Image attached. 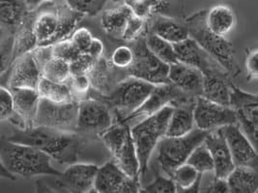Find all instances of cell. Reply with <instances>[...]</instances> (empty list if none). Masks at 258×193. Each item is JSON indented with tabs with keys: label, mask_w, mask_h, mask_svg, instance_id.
<instances>
[{
	"label": "cell",
	"mask_w": 258,
	"mask_h": 193,
	"mask_svg": "<svg viewBox=\"0 0 258 193\" xmlns=\"http://www.w3.org/2000/svg\"><path fill=\"white\" fill-rule=\"evenodd\" d=\"M99 166L93 163H73L58 176H47L43 180L44 187L59 192H90L94 191L95 179Z\"/></svg>",
	"instance_id": "cell-8"
},
{
	"label": "cell",
	"mask_w": 258,
	"mask_h": 193,
	"mask_svg": "<svg viewBox=\"0 0 258 193\" xmlns=\"http://www.w3.org/2000/svg\"><path fill=\"white\" fill-rule=\"evenodd\" d=\"M113 124V118L106 103L99 99L79 101L78 132L102 135Z\"/></svg>",
	"instance_id": "cell-14"
},
{
	"label": "cell",
	"mask_w": 258,
	"mask_h": 193,
	"mask_svg": "<svg viewBox=\"0 0 258 193\" xmlns=\"http://www.w3.org/2000/svg\"><path fill=\"white\" fill-rule=\"evenodd\" d=\"M135 60L134 49L127 45H120L111 53L110 61L118 69H129Z\"/></svg>",
	"instance_id": "cell-38"
},
{
	"label": "cell",
	"mask_w": 258,
	"mask_h": 193,
	"mask_svg": "<svg viewBox=\"0 0 258 193\" xmlns=\"http://www.w3.org/2000/svg\"><path fill=\"white\" fill-rule=\"evenodd\" d=\"M15 112L12 90L2 85L0 88V120L1 121H9Z\"/></svg>",
	"instance_id": "cell-40"
},
{
	"label": "cell",
	"mask_w": 258,
	"mask_h": 193,
	"mask_svg": "<svg viewBox=\"0 0 258 193\" xmlns=\"http://www.w3.org/2000/svg\"><path fill=\"white\" fill-rule=\"evenodd\" d=\"M206 24L216 34L225 36L235 27L236 14L228 4H217L207 11Z\"/></svg>",
	"instance_id": "cell-27"
},
{
	"label": "cell",
	"mask_w": 258,
	"mask_h": 193,
	"mask_svg": "<svg viewBox=\"0 0 258 193\" xmlns=\"http://www.w3.org/2000/svg\"><path fill=\"white\" fill-rule=\"evenodd\" d=\"M232 79L224 68L205 74L202 96L224 106H231Z\"/></svg>",
	"instance_id": "cell-20"
},
{
	"label": "cell",
	"mask_w": 258,
	"mask_h": 193,
	"mask_svg": "<svg viewBox=\"0 0 258 193\" xmlns=\"http://www.w3.org/2000/svg\"><path fill=\"white\" fill-rule=\"evenodd\" d=\"M41 79V67L36 60L34 53L29 52L14 61L7 80V87H27L37 89Z\"/></svg>",
	"instance_id": "cell-16"
},
{
	"label": "cell",
	"mask_w": 258,
	"mask_h": 193,
	"mask_svg": "<svg viewBox=\"0 0 258 193\" xmlns=\"http://www.w3.org/2000/svg\"><path fill=\"white\" fill-rule=\"evenodd\" d=\"M70 38L75 46L82 54H86L88 52V49L94 39L91 31L85 27L76 29Z\"/></svg>",
	"instance_id": "cell-42"
},
{
	"label": "cell",
	"mask_w": 258,
	"mask_h": 193,
	"mask_svg": "<svg viewBox=\"0 0 258 193\" xmlns=\"http://www.w3.org/2000/svg\"><path fill=\"white\" fill-rule=\"evenodd\" d=\"M145 41L147 47L161 61L169 65L178 61L176 52L172 43L154 34L147 29L145 30Z\"/></svg>",
	"instance_id": "cell-31"
},
{
	"label": "cell",
	"mask_w": 258,
	"mask_h": 193,
	"mask_svg": "<svg viewBox=\"0 0 258 193\" xmlns=\"http://www.w3.org/2000/svg\"><path fill=\"white\" fill-rule=\"evenodd\" d=\"M177 190L176 182L171 177L167 178L157 174L154 181L142 185L141 192L175 193Z\"/></svg>",
	"instance_id": "cell-36"
},
{
	"label": "cell",
	"mask_w": 258,
	"mask_h": 193,
	"mask_svg": "<svg viewBox=\"0 0 258 193\" xmlns=\"http://www.w3.org/2000/svg\"><path fill=\"white\" fill-rule=\"evenodd\" d=\"M129 176L118 166L114 160H109L98 168L95 179L94 191L98 193H120Z\"/></svg>",
	"instance_id": "cell-24"
},
{
	"label": "cell",
	"mask_w": 258,
	"mask_h": 193,
	"mask_svg": "<svg viewBox=\"0 0 258 193\" xmlns=\"http://www.w3.org/2000/svg\"><path fill=\"white\" fill-rule=\"evenodd\" d=\"M175 106L168 105L132 127V135L137 148L141 165V181L146 177L148 164L157 146L166 135L170 117Z\"/></svg>",
	"instance_id": "cell-5"
},
{
	"label": "cell",
	"mask_w": 258,
	"mask_h": 193,
	"mask_svg": "<svg viewBox=\"0 0 258 193\" xmlns=\"http://www.w3.org/2000/svg\"><path fill=\"white\" fill-rule=\"evenodd\" d=\"M195 121L196 126L205 131L238 123L236 112L231 106H224L203 96L196 100Z\"/></svg>",
	"instance_id": "cell-13"
},
{
	"label": "cell",
	"mask_w": 258,
	"mask_h": 193,
	"mask_svg": "<svg viewBox=\"0 0 258 193\" xmlns=\"http://www.w3.org/2000/svg\"><path fill=\"white\" fill-rule=\"evenodd\" d=\"M155 87L156 85L149 82L130 76L116 85L107 98V102L127 115L125 117L127 118L148 99Z\"/></svg>",
	"instance_id": "cell-11"
},
{
	"label": "cell",
	"mask_w": 258,
	"mask_h": 193,
	"mask_svg": "<svg viewBox=\"0 0 258 193\" xmlns=\"http://www.w3.org/2000/svg\"><path fill=\"white\" fill-rule=\"evenodd\" d=\"M204 192L225 193L229 191V185L226 179L215 177L211 183L203 189Z\"/></svg>",
	"instance_id": "cell-46"
},
{
	"label": "cell",
	"mask_w": 258,
	"mask_h": 193,
	"mask_svg": "<svg viewBox=\"0 0 258 193\" xmlns=\"http://www.w3.org/2000/svg\"><path fill=\"white\" fill-rule=\"evenodd\" d=\"M169 81L190 96H202L204 74L195 66L181 61L170 64Z\"/></svg>",
	"instance_id": "cell-19"
},
{
	"label": "cell",
	"mask_w": 258,
	"mask_h": 193,
	"mask_svg": "<svg viewBox=\"0 0 258 193\" xmlns=\"http://www.w3.org/2000/svg\"><path fill=\"white\" fill-rule=\"evenodd\" d=\"M71 8L86 16H96L103 11L109 0H64Z\"/></svg>",
	"instance_id": "cell-35"
},
{
	"label": "cell",
	"mask_w": 258,
	"mask_h": 193,
	"mask_svg": "<svg viewBox=\"0 0 258 193\" xmlns=\"http://www.w3.org/2000/svg\"><path fill=\"white\" fill-rule=\"evenodd\" d=\"M79 101L52 102L41 98L36 116L35 126H45L67 132H78Z\"/></svg>",
	"instance_id": "cell-10"
},
{
	"label": "cell",
	"mask_w": 258,
	"mask_h": 193,
	"mask_svg": "<svg viewBox=\"0 0 258 193\" xmlns=\"http://www.w3.org/2000/svg\"><path fill=\"white\" fill-rule=\"evenodd\" d=\"M12 90L15 111L24 124V129L35 126L36 116L41 96L36 88L15 87Z\"/></svg>",
	"instance_id": "cell-21"
},
{
	"label": "cell",
	"mask_w": 258,
	"mask_h": 193,
	"mask_svg": "<svg viewBox=\"0 0 258 193\" xmlns=\"http://www.w3.org/2000/svg\"><path fill=\"white\" fill-rule=\"evenodd\" d=\"M196 100L175 107L170 117L165 136L167 137L184 136L192 131L197 127L196 121H195Z\"/></svg>",
	"instance_id": "cell-26"
},
{
	"label": "cell",
	"mask_w": 258,
	"mask_h": 193,
	"mask_svg": "<svg viewBox=\"0 0 258 193\" xmlns=\"http://www.w3.org/2000/svg\"><path fill=\"white\" fill-rule=\"evenodd\" d=\"M133 44L135 60L128 69L129 74L153 85H164L169 81V64L156 57L146 45L145 32L135 39Z\"/></svg>",
	"instance_id": "cell-9"
},
{
	"label": "cell",
	"mask_w": 258,
	"mask_h": 193,
	"mask_svg": "<svg viewBox=\"0 0 258 193\" xmlns=\"http://www.w3.org/2000/svg\"><path fill=\"white\" fill-rule=\"evenodd\" d=\"M48 1L49 0H24L27 7L29 8V10H33V9L37 8L38 6L44 4L45 2H48Z\"/></svg>",
	"instance_id": "cell-49"
},
{
	"label": "cell",
	"mask_w": 258,
	"mask_h": 193,
	"mask_svg": "<svg viewBox=\"0 0 258 193\" xmlns=\"http://www.w3.org/2000/svg\"><path fill=\"white\" fill-rule=\"evenodd\" d=\"M159 7V15L178 18L183 15L184 0H156Z\"/></svg>",
	"instance_id": "cell-43"
},
{
	"label": "cell",
	"mask_w": 258,
	"mask_h": 193,
	"mask_svg": "<svg viewBox=\"0 0 258 193\" xmlns=\"http://www.w3.org/2000/svg\"><path fill=\"white\" fill-rule=\"evenodd\" d=\"M187 163L194 166L201 174L208 172L214 173L215 170V164L211 153L204 143L195 149V151L188 157Z\"/></svg>",
	"instance_id": "cell-33"
},
{
	"label": "cell",
	"mask_w": 258,
	"mask_h": 193,
	"mask_svg": "<svg viewBox=\"0 0 258 193\" xmlns=\"http://www.w3.org/2000/svg\"><path fill=\"white\" fill-rule=\"evenodd\" d=\"M37 90L41 98H45L52 102L63 103L75 100L73 91L68 83L53 82L42 77Z\"/></svg>",
	"instance_id": "cell-30"
},
{
	"label": "cell",
	"mask_w": 258,
	"mask_h": 193,
	"mask_svg": "<svg viewBox=\"0 0 258 193\" xmlns=\"http://www.w3.org/2000/svg\"><path fill=\"white\" fill-rule=\"evenodd\" d=\"M231 107L237 115L238 125L258 152V93H250L233 84Z\"/></svg>",
	"instance_id": "cell-12"
},
{
	"label": "cell",
	"mask_w": 258,
	"mask_h": 193,
	"mask_svg": "<svg viewBox=\"0 0 258 193\" xmlns=\"http://www.w3.org/2000/svg\"><path fill=\"white\" fill-rule=\"evenodd\" d=\"M77 132H67L45 126L26 129L17 128L8 140L32 146L60 163H76L82 153V141Z\"/></svg>",
	"instance_id": "cell-1"
},
{
	"label": "cell",
	"mask_w": 258,
	"mask_h": 193,
	"mask_svg": "<svg viewBox=\"0 0 258 193\" xmlns=\"http://www.w3.org/2000/svg\"><path fill=\"white\" fill-rule=\"evenodd\" d=\"M98 60L94 59L88 54H82L79 58L70 63L71 74L72 75H85L89 74L94 67L95 63Z\"/></svg>",
	"instance_id": "cell-41"
},
{
	"label": "cell",
	"mask_w": 258,
	"mask_h": 193,
	"mask_svg": "<svg viewBox=\"0 0 258 193\" xmlns=\"http://www.w3.org/2000/svg\"><path fill=\"white\" fill-rule=\"evenodd\" d=\"M202 176L203 174L187 162L178 166L169 174V177L176 182L177 192L183 193L200 192Z\"/></svg>",
	"instance_id": "cell-29"
},
{
	"label": "cell",
	"mask_w": 258,
	"mask_h": 193,
	"mask_svg": "<svg viewBox=\"0 0 258 193\" xmlns=\"http://www.w3.org/2000/svg\"><path fill=\"white\" fill-rule=\"evenodd\" d=\"M51 51L54 58L68 61L69 63L82 55V53L75 46L71 38L61 40L51 45Z\"/></svg>",
	"instance_id": "cell-37"
},
{
	"label": "cell",
	"mask_w": 258,
	"mask_h": 193,
	"mask_svg": "<svg viewBox=\"0 0 258 193\" xmlns=\"http://www.w3.org/2000/svg\"><path fill=\"white\" fill-rule=\"evenodd\" d=\"M152 18L154 20L151 21V23H147L149 26L147 30L162 37L164 40L172 44H176L189 37L187 24L180 22L178 18L164 15H155Z\"/></svg>",
	"instance_id": "cell-23"
},
{
	"label": "cell",
	"mask_w": 258,
	"mask_h": 193,
	"mask_svg": "<svg viewBox=\"0 0 258 193\" xmlns=\"http://www.w3.org/2000/svg\"><path fill=\"white\" fill-rule=\"evenodd\" d=\"M52 158L32 146L20 144L2 138L0 144V164L13 174L25 179L38 176H58L62 172L55 169Z\"/></svg>",
	"instance_id": "cell-2"
},
{
	"label": "cell",
	"mask_w": 258,
	"mask_h": 193,
	"mask_svg": "<svg viewBox=\"0 0 258 193\" xmlns=\"http://www.w3.org/2000/svg\"><path fill=\"white\" fill-rule=\"evenodd\" d=\"M28 10L24 0H0L1 29L16 34L28 18Z\"/></svg>",
	"instance_id": "cell-25"
},
{
	"label": "cell",
	"mask_w": 258,
	"mask_h": 193,
	"mask_svg": "<svg viewBox=\"0 0 258 193\" xmlns=\"http://www.w3.org/2000/svg\"><path fill=\"white\" fill-rule=\"evenodd\" d=\"M41 71L43 78L59 83H67L72 76L70 63L54 57L48 59L41 66Z\"/></svg>",
	"instance_id": "cell-32"
},
{
	"label": "cell",
	"mask_w": 258,
	"mask_h": 193,
	"mask_svg": "<svg viewBox=\"0 0 258 193\" xmlns=\"http://www.w3.org/2000/svg\"><path fill=\"white\" fill-rule=\"evenodd\" d=\"M92 86H94L97 90L104 89L107 86V79H108V69L106 61L103 58L99 59L95 63L94 67L88 74Z\"/></svg>",
	"instance_id": "cell-39"
},
{
	"label": "cell",
	"mask_w": 258,
	"mask_h": 193,
	"mask_svg": "<svg viewBox=\"0 0 258 193\" xmlns=\"http://www.w3.org/2000/svg\"><path fill=\"white\" fill-rule=\"evenodd\" d=\"M173 46L176 52L178 61L199 68L204 75L223 68L218 61L214 60L190 37L182 42L173 44Z\"/></svg>",
	"instance_id": "cell-18"
},
{
	"label": "cell",
	"mask_w": 258,
	"mask_h": 193,
	"mask_svg": "<svg viewBox=\"0 0 258 193\" xmlns=\"http://www.w3.org/2000/svg\"><path fill=\"white\" fill-rule=\"evenodd\" d=\"M246 80H258V48L247 49L245 59Z\"/></svg>",
	"instance_id": "cell-45"
},
{
	"label": "cell",
	"mask_w": 258,
	"mask_h": 193,
	"mask_svg": "<svg viewBox=\"0 0 258 193\" xmlns=\"http://www.w3.org/2000/svg\"><path fill=\"white\" fill-rule=\"evenodd\" d=\"M134 15L131 7L124 1L123 3L103 11L101 15L102 28L107 35L123 40Z\"/></svg>",
	"instance_id": "cell-22"
},
{
	"label": "cell",
	"mask_w": 258,
	"mask_h": 193,
	"mask_svg": "<svg viewBox=\"0 0 258 193\" xmlns=\"http://www.w3.org/2000/svg\"><path fill=\"white\" fill-rule=\"evenodd\" d=\"M221 129L230 149L235 165L258 170L257 150L238 123L225 125Z\"/></svg>",
	"instance_id": "cell-15"
},
{
	"label": "cell",
	"mask_w": 258,
	"mask_h": 193,
	"mask_svg": "<svg viewBox=\"0 0 258 193\" xmlns=\"http://www.w3.org/2000/svg\"><path fill=\"white\" fill-rule=\"evenodd\" d=\"M67 83L70 85L74 97L76 94L85 95L89 91V89L92 85L88 74H85V75H72Z\"/></svg>",
	"instance_id": "cell-44"
},
{
	"label": "cell",
	"mask_w": 258,
	"mask_h": 193,
	"mask_svg": "<svg viewBox=\"0 0 258 193\" xmlns=\"http://www.w3.org/2000/svg\"><path fill=\"white\" fill-rule=\"evenodd\" d=\"M0 176L4 179H7V180H11V181H15L17 179L16 175L13 174L11 171L7 169L5 166L1 165V173H0Z\"/></svg>",
	"instance_id": "cell-48"
},
{
	"label": "cell",
	"mask_w": 258,
	"mask_h": 193,
	"mask_svg": "<svg viewBox=\"0 0 258 193\" xmlns=\"http://www.w3.org/2000/svg\"><path fill=\"white\" fill-rule=\"evenodd\" d=\"M134 14L142 20L148 21L155 15H159V7L156 0H124Z\"/></svg>",
	"instance_id": "cell-34"
},
{
	"label": "cell",
	"mask_w": 258,
	"mask_h": 193,
	"mask_svg": "<svg viewBox=\"0 0 258 193\" xmlns=\"http://www.w3.org/2000/svg\"><path fill=\"white\" fill-rule=\"evenodd\" d=\"M104 51H105L104 43L99 38H94L90 47L88 49V52L86 54L90 55L96 60H99V59L102 58V56L104 54Z\"/></svg>",
	"instance_id": "cell-47"
},
{
	"label": "cell",
	"mask_w": 258,
	"mask_h": 193,
	"mask_svg": "<svg viewBox=\"0 0 258 193\" xmlns=\"http://www.w3.org/2000/svg\"><path fill=\"white\" fill-rule=\"evenodd\" d=\"M210 131L196 127L192 131L179 137H167L157 146V160L166 174H170L178 166L186 163L197 147L204 143Z\"/></svg>",
	"instance_id": "cell-7"
},
{
	"label": "cell",
	"mask_w": 258,
	"mask_h": 193,
	"mask_svg": "<svg viewBox=\"0 0 258 193\" xmlns=\"http://www.w3.org/2000/svg\"><path fill=\"white\" fill-rule=\"evenodd\" d=\"M206 10H201L185 20L189 37L236 78L241 74L242 69L236 58L234 46L225 37L212 31L206 24Z\"/></svg>",
	"instance_id": "cell-3"
},
{
	"label": "cell",
	"mask_w": 258,
	"mask_h": 193,
	"mask_svg": "<svg viewBox=\"0 0 258 193\" xmlns=\"http://www.w3.org/2000/svg\"><path fill=\"white\" fill-rule=\"evenodd\" d=\"M229 191L232 193H254L258 191V170L236 166L226 178Z\"/></svg>",
	"instance_id": "cell-28"
},
{
	"label": "cell",
	"mask_w": 258,
	"mask_h": 193,
	"mask_svg": "<svg viewBox=\"0 0 258 193\" xmlns=\"http://www.w3.org/2000/svg\"><path fill=\"white\" fill-rule=\"evenodd\" d=\"M83 17L84 15L71 8L66 2L38 13L33 19V31L38 47L51 46L67 39Z\"/></svg>",
	"instance_id": "cell-4"
},
{
	"label": "cell",
	"mask_w": 258,
	"mask_h": 193,
	"mask_svg": "<svg viewBox=\"0 0 258 193\" xmlns=\"http://www.w3.org/2000/svg\"><path fill=\"white\" fill-rule=\"evenodd\" d=\"M204 144L210 151L214 160L215 177L226 179L236 165L222 129L218 128L210 131Z\"/></svg>",
	"instance_id": "cell-17"
},
{
	"label": "cell",
	"mask_w": 258,
	"mask_h": 193,
	"mask_svg": "<svg viewBox=\"0 0 258 193\" xmlns=\"http://www.w3.org/2000/svg\"><path fill=\"white\" fill-rule=\"evenodd\" d=\"M101 136L118 166L131 178L141 180L140 160L129 123L121 120Z\"/></svg>",
	"instance_id": "cell-6"
}]
</instances>
